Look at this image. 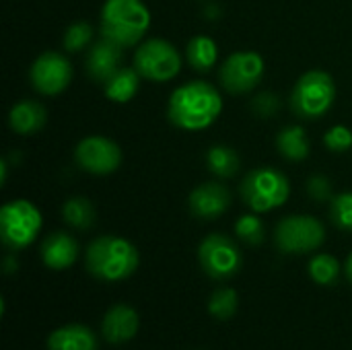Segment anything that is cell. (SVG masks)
<instances>
[{"mask_svg": "<svg viewBox=\"0 0 352 350\" xmlns=\"http://www.w3.org/2000/svg\"><path fill=\"white\" fill-rule=\"evenodd\" d=\"M346 276H349V281L352 283V254L349 256V260H346Z\"/></svg>", "mask_w": 352, "mask_h": 350, "instance_id": "obj_33", "label": "cell"}, {"mask_svg": "<svg viewBox=\"0 0 352 350\" xmlns=\"http://www.w3.org/2000/svg\"><path fill=\"white\" fill-rule=\"evenodd\" d=\"M103 338L111 344H124L138 332V314L130 305H113L101 324Z\"/></svg>", "mask_w": 352, "mask_h": 350, "instance_id": "obj_15", "label": "cell"}, {"mask_svg": "<svg viewBox=\"0 0 352 350\" xmlns=\"http://www.w3.org/2000/svg\"><path fill=\"white\" fill-rule=\"evenodd\" d=\"M41 229V212L29 200H12L0 210V237L10 250L31 245Z\"/></svg>", "mask_w": 352, "mask_h": 350, "instance_id": "obj_6", "label": "cell"}, {"mask_svg": "<svg viewBox=\"0 0 352 350\" xmlns=\"http://www.w3.org/2000/svg\"><path fill=\"white\" fill-rule=\"evenodd\" d=\"M264 76V60L258 52H235L221 66L219 78L229 93H248L260 85Z\"/></svg>", "mask_w": 352, "mask_h": 350, "instance_id": "obj_10", "label": "cell"}, {"mask_svg": "<svg viewBox=\"0 0 352 350\" xmlns=\"http://www.w3.org/2000/svg\"><path fill=\"white\" fill-rule=\"evenodd\" d=\"M93 39V29L89 23H74L66 29L64 37H62V45L66 52L76 54L80 50H85Z\"/></svg>", "mask_w": 352, "mask_h": 350, "instance_id": "obj_27", "label": "cell"}, {"mask_svg": "<svg viewBox=\"0 0 352 350\" xmlns=\"http://www.w3.org/2000/svg\"><path fill=\"white\" fill-rule=\"evenodd\" d=\"M206 167L219 177H231L239 171V157L231 146L214 144L206 153Z\"/></svg>", "mask_w": 352, "mask_h": 350, "instance_id": "obj_22", "label": "cell"}, {"mask_svg": "<svg viewBox=\"0 0 352 350\" xmlns=\"http://www.w3.org/2000/svg\"><path fill=\"white\" fill-rule=\"evenodd\" d=\"M62 219L74 229H91L95 223V208L87 198H70L62 206Z\"/></svg>", "mask_w": 352, "mask_h": 350, "instance_id": "obj_23", "label": "cell"}, {"mask_svg": "<svg viewBox=\"0 0 352 350\" xmlns=\"http://www.w3.org/2000/svg\"><path fill=\"white\" fill-rule=\"evenodd\" d=\"M291 186L285 173L272 167H258L241 184V196L254 212H268L289 200Z\"/></svg>", "mask_w": 352, "mask_h": 350, "instance_id": "obj_4", "label": "cell"}, {"mask_svg": "<svg viewBox=\"0 0 352 350\" xmlns=\"http://www.w3.org/2000/svg\"><path fill=\"white\" fill-rule=\"evenodd\" d=\"M74 159L78 167L95 175L113 173L122 163L120 146L105 136H87L76 144Z\"/></svg>", "mask_w": 352, "mask_h": 350, "instance_id": "obj_11", "label": "cell"}, {"mask_svg": "<svg viewBox=\"0 0 352 350\" xmlns=\"http://www.w3.org/2000/svg\"><path fill=\"white\" fill-rule=\"evenodd\" d=\"M124 47H120L118 43L109 41V39H99L97 43L91 45L89 54H87V74L95 80V83H107L120 68H122V54Z\"/></svg>", "mask_w": 352, "mask_h": 350, "instance_id": "obj_14", "label": "cell"}, {"mask_svg": "<svg viewBox=\"0 0 352 350\" xmlns=\"http://www.w3.org/2000/svg\"><path fill=\"white\" fill-rule=\"evenodd\" d=\"M134 68L142 78L153 83H165L177 76L182 68V56L177 47L165 39H148L134 54Z\"/></svg>", "mask_w": 352, "mask_h": 350, "instance_id": "obj_8", "label": "cell"}, {"mask_svg": "<svg viewBox=\"0 0 352 350\" xmlns=\"http://www.w3.org/2000/svg\"><path fill=\"white\" fill-rule=\"evenodd\" d=\"M278 107H280V103H278V97L274 93H262L252 103V109L260 118H272L278 111Z\"/></svg>", "mask_w": 352, "mask_h": 350, "instance_id": "obj_30", "label": "cell"}, {"mask_svg": "<svg viewBox=\"0 0 352 350\" xmlns=\"http://www.w3.org/2000/svg\"><path fill=\"white\" fill-rule=\"evenodd\" d=\"M307 194L318 200V202H326L332 198V186H330V179H326L324 175H314L309 177L307 182Z\"/></svg>", "mask_w": 352, "mask_h": 350, "instance_id": "obj_31", "label": "cell"}, {"mask_svg": "<svg viewBox=\"0 0 352 350\" xmlns=\"http://www.w3.org/2000/svg\"><path fill=\"white\" fill-rule=\"evenodd\" d=\"M151 25V12L142 0H105L101 8V35L120 47L138 43Z\"/></svg>", "mask_w": 352, "mask_h": 350, "instance_id": "obj_3", "label": "cell"}, {"mask_svg": "<svg viewBox=\"0 0 352 350\" xmlns=\"http://www.w3.org/2000/svg\"><path fill=\"white\" fill-rule=\"evenodd\" d=\"M223 111L221 93L206 80H192L177 87L169 97V120L184 130H204Z\"/></svg>", "mask_w": 352, "mask_h": 350, "instance_id": "obj_1", "label": "cell"}, {"mask_svg": "<svg viewBox=\"0 0 352 350\" xmlns=\"http://www.w3.org/2000/svg\"><path fill=\"white\" fill-rule=\"evenodd\" d=\"M47 350H97V338L89 328L70 324L50 334Z\"/></svg>", "mask_w": 352, "mask_h": 350, "instance_id": "obj_17", "label": "cell"}, {"mask_svg": "<svg viewBox=\"0 0 352 350\" xmlns=\"http://www.w3.org/2000/svg\"><path fill=\"white\" fill-rule=\"evenodd\" d=\"M309 276L318 285H334L340 276V264L334 256L320 254L309 262Z\"/></svg>", "mask_w": 352, "mask_h": 350, "instance_id": "obj_24", "label": "cell"}, {"mask_svg": "<svg viewBox=\"0 0 352 350\" xmlns=\"http://www.w3.org/2000/svg\"><path fill=\"white\" fill-rule=\"evenodd\" d=\"M324 144L334 153H344L352 146V132L346 126H334L326 132Z\"/></svg>", "mask_w": 352, "mask_h": 350, "instance_id": "obj_29", "label": "cell"}, {"mask_svg": "<svg viewBox=\"0 0 352 350\" xmlns=\"http://www.w3.org/2000/svg\"><path fill=\"white\" fill-rule=\"evenodd\" d=\"M31 83L41 95L62 93L72 78V66L60 52H43L31 66Z\"/></svg>", "mask_w": 352, "mask_h": 350, "instance_id": "obj_12", "label": "cell"}, {"mask_svg": "<svg viewBox=\"0 0 352 350\" xmlns=\"http://www.w3.org/2000/svg\"><path fill=\"white\" fill-rule=\"evenodd\" d=\"M330 217L338 229L352 231V192L340 194L332 200L330 206Z\"/></svg>", "mask_w": 352, "mask_h": 350, "instance_id": "obj_28", "label": "cell"}, {"mask_svg": "<svg viewBox=\"0 0 352 350\" xmlns=\"http://www.w3.org/2000/svg\"><path fill=\"white\" fill-rule=\"evenodd\" d=\"M326 239L324 225L309 215H293L276 225L274 241L283 254H309Z\"/></svg>", "mask_w": 352, "mask_h": 350, "instance_id": "obj_7", "label": "cell"}, {"mask_svg": "<svg viewBox=\"0 0 352 350\" xmlns=\"http://www.w3.org/2000/svg\"><path fill=\"white\" fill-rule=\"evenodd\" d=\"M8 124L16 134L23 136L35 134L45 124V109L37 101H29V99L19 101L16 105H12L8 113Z\"/></svg>", "mask_w": 352, "mask_h": 350, "instance_id": "obj_18", "label": "cell"}, {"mask_svg": "<svg viewBox=\"0 0 352 350\" xmlns=\"http://www.w3.org/2000/svg\"><path fill=\"white\" fill-rule=\"evenodd\" d=\"M138 85H140V74L136 68H120L105 85V95L107 99L116 101V103H126L130 101L136 91H138Z\"/></svg>", "mask_w": 352, "mask_h": 350, "instance_id": "obj_19", "label": "cell"}, {"mask_svg": "<svg viewBox=\"0 0 352 350\" xmlns=\"http://www.w3.org/2000/svg\"><path fill=\"white\" fill-rule=\"evenodd\" d=\"M198 260L202 270L214 281H225L235 276L243 262L235 241L223 233H212L200 243Z\"/></svg>", "mask_w": 352, "mask_h": 350, "instance_id": "obj_9", "label": "cell"}, {"mask_svg": "<svg viewBox=\"0 0 352 350\" xmlns=\"http://www.w3.org/2000/svg\"><path fill=\"white\" fill-rule=\"evenodd\" d=\"M231 206V194L223 184H202L190 194V210L202 221H212L225 215Z\"/></svg>", "mask_w": 352, "mask_h": 350, "instance_id": "obj_13", "label": "cell"}, {"mask_svg": "<svg viewBox=\"0 0 352 350\" xmlns=\"http://www.w3.org/2000/svg\"><path fill=\"white\" fill-rule=\"evenodd\" d=\"M219 56V47L214 43V39L206 37V35H196L190 39L188 47H186V58L190 62V66L198 72H208Z\"/></svg>", "mask_w": 352, "mask_h": 350, "instance_id": "obj_21", "label": "cell"}, {"mask_svg": "<svg viewBox=\"0 0 352 350\" xmlns=\"http://www.w3.org/2000/svg\"><path fill=\"white\" fill-rule=\"evenodd\" d=\"M138 268L136 248L116 235H103L87 248V270L105 283H118L132 276Z\"/></svg>", "mask_w": 352, "mask_h": 350, "instance_id": "obj_2", "label": "cell"}, {"mask_svg": "<svg viewBox=\"0 0 352 350\" xmlns=\"http://www.w3.org/2000/svg\"><path fill=\"white\" fill-rule=\"evenodd\" d=\"M276 149L289 161H303L309 155V140L301 126H287L276 136Z\"/></svg>", "mask_w": 352, "mask_h": 350, "instance_id": "obj_20", "label": "cell"}, {"mask_svg": "<svg viewBox=\"0 0 352 350\" xmlns=\"http://www.w3.org/2000/svg\"><path fill=\"white\" fill-rule=\"evenodd\" d=\"M4 270H6V274H10V272H14V270H16V262H14V258H6V266H4Z\"/></svg>", "mask_w": 352, "mask_h": 350, "instance_id": "obj_32", "label": "cell"}, {"mask_svg": "<svg viewBox=\"0 0 352 350\" xmlns=\"http://www.w3.org/2000/svg\"><path fill=\"white\" fill-rule=\"evenodd\" d=\"M334 97L336 87L332 76L322 70H311L297 80L291 93V107L305 120H318L330 111Z\"/></svg>", "mask_w": 352, "mask_h": 350, "instance_id": "obj_5", "label": "cell"}, {"mask_svg": "<svg viewBox=\"0 0 352 350\" xmlns=\"http://www.w3.org/2000/svg\"><path fill=\"white\" fill-rule=\"evenodd\" d=\"M237 293L233 289H219L208 299V314L217 320H229L237 311Z\"/></svg>", "mask_w": 352, "mask_h": 350, "instance_id": "obj_25", "label": "cell"}, {"mask_svg": "<svg viewBox=\"0 0 352 350\" xmlns=\"http://www.w3.org/2000/svg\"><path fill=\"white\" fill-rule=\"evenodd\" d=\"M235 233L241 241L250 245H260L264 241V223L256 215H243L235 223Z\"/></svg>", "mask_w": 352, "mask_h": 350, "instance_id": "obj_26", "label": "cell"}, {"mask_svg": "<svg viewBox=\"0 0 352 350\" xmlns=\"http://www.w3.org/2000/svg\"><path fill=\"white\" fill-rule=\"evenodd\" d=\"M78 258V243L64 231H54L41 243V260L52 270L70 268Z\"/></svg>", "mask_w": 352, "mask_h": 350, "instance_id": "obj_16", "label": "cell"}]
</instances>
